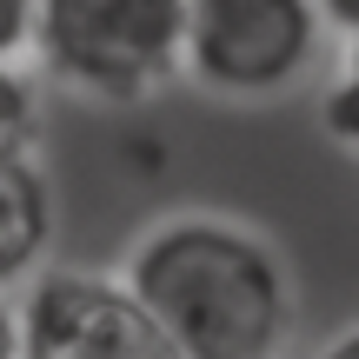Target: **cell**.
Masks as SVG:
<instances>
[{"label": "cell", "mask_w": 359, "mask_h": 359, "mask_svg": "<svg viewBox=\"0 0 359 359\" xmlns=\"http://www.w3.org/2000/svg\"><path fill=\"white\" fill-rule=\"evenodd\" d=\"M173 359H280L293 333V286L259 233L213 213H180L140 233L120 273Z\"/></svg>", "instance_id": "1"}, {"label": "cell", "mask_w": 359, "mask_h": 359, "mask_svg": "<svg viewBox=\"0 0 359 359\" xmlns=\"http://www.w3.org/2000/svg\"><path fill=\"white\" fill-rule=\"evenodd\" d=\"M193 0H40L34 53L93 100H140L180 74Z\"/></svg>", "instance_id": "2"}, {"label": "cell", "mask_w": 359, "mask_h": 359, "mask_svg": "<svg viewBox=\"0 0 359 359\" xmlns=\"http://www.w3.org/2000/svg\"><path fill=\"white\" fill-rule=\"evenodd\" d=\"M326 40L320 0H193L180 74L226 100H266L306 80Z\"/></svg>", "instance_id": "3"}, {"label": "cell", "mask_w": 359, "mask_h": 359, "mask_svg": "<svg viewBox=\"0 0 359 359\" xmlns=\"http://www.w3.org/2000/svg\"><path fill=\"white\" fill-rule=\"evenodd\" d=\"M20 359H173V346L120 280L40 273L20 299Z\"/></svg>", "instance_id": "4"}, {"label": "cell", "mask_w": 359, "mask_h": 359, "mask_svg": "<svg viewBox=\"0 0 359 359\" xmlns=\"http://www.w3.org/2000/svg\"><path fill=\"white\" fill-rule=\"evenodd\" d=\"M53 240V187L34 154H0V293L40 266Z\"/></svg>", "instance_id": "5"}, {"label": "cell", "mask_w": 359, "mask_h": 359, "mask_svg": "<svg viewBox=\"0 0 359 359\" xmlns=\"http://www.w3.org/2000/svg\"><path fill=\"white\" fill-rule=\"evenodd\" d=\"M40 127V87L27 60H0V154H27Z\"/></svg>", "instance_id": "6"}, {"label": "cell", "mask_w": 359, "mask_h": 359, "mask_svg": "<svg viewBox=\"0 0 359 359\" xmlns=\"http://www.w3.org/2000/svg\"><path fill=\"white\" fill-rule=\"evenodd\" d=\"M320 120H326V133H333L346 154H359V47H346L339 74L326 80V93H320Z\"/></svg>", "instance_id": "7"}, {"label": "cell", "mask_w": 359, "mask_h": 359, "mask_svg": "<svg viewBox=\"0 0 359 359\" xmlns=\"http://www.w3.org/2000/svg\"><path fill=\"white\" fill-rule=\"evenodd\" d=\"M40 34V0H0V60H27Z\"/></svg>", "instance_id": "8"}, {"label": "cell", "mask_w": 359, "mask_h": 359, "mask_svg": "<svg viewBox=\"0 0 359 359\" xmlns=\"http://www.w3.org/2000/svg\"><path fill=\"white\" fill-rule=\"evenodd\" d=\"M326 7V27L346 34V47H359V0H320Z\"/></svg>", "instance_id": "9"}, {"label": "cell", "mask_w": 359, "mask_h": 359, "mask_svg": "<svg viewBox=\"0 0 359 359\" xmlns=\"http://www.w3.org/2000/svg\"><path fill=\"white\" fill-rule=\"evenodd\" d=\"M0 359H20V306L0 293Z\"/></svg>", "instance_id": "10"}, {"label": "cell", "mask_w": 359, "mask_h": 359, "mask_svg": "<svg viewBox=\"0 0 359 359\" xmlns=\"http://www.w3.org/2000/svg\"><path fill=\"white\" fill-rule=\"evenodd\" d=\"M320 359H359V326H346L339 339H326V353Z\"/></svg>", "instance_id": "11"}]
</instances>
